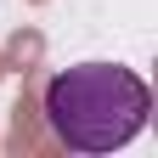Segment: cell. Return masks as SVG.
Returning a JSON list of instances; mask_svg holds the SVG:
<instances>
[{"instance_id":"obj_1","label":"cell","mask_w":158,"mask_h":158,"mask_svg":"<svg viewBox=\"0 0 158 158\" xmlns=\"http://www.w3.org/2000/svg\"><path fill=\"white\" fill-rule=\"evenodd\" d=\"M152 90L118 62H79L45 85V124L68 152H113L147 130Z\"/></svg>"}]
</instances>
